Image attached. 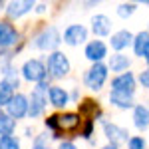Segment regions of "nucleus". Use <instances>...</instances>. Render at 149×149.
<instances>
[{"instance_id": "1", "label": "nucleus", "mask_w": 149, "mask_h": 149, "mask_svg": "<svg viewBox=\"0 0 149 149\" xmlns=\"http://www.w3.org/2000/svg\"><path fill=\"white\" fill-rule=\"evenodd\" d=\"M80 115L76 113H64V115H52L46 119V125L56 131H76L80 127Z\"/></svg>"}, {"instance_id": "2", "label": "nucleus", "mask_w": 149, "mask_h": 149, "mask_svg": "<svg viewBox=\"0 0 149 149\" xmlns=\"http://www.w3.org/2000/svg\"><path fill=\"white\" fill-rule=\"evenodd\" d=\"M105 78H107V68L103 64H93L92 68L88 70V74H86V86L90 90L97 92V90H102Z\"/></svg>"}, {"instance_id": "3", "label": "nucleus", "mask_w": 149, "mask_h": 149, "mask_svg": "<svg viewBox=\"0 0 149 149\" xmlns=\"http://www.w3.org/2000/svg\"><path fill=\"white\" fill-rule=\"evenodd\" d=\"M48 70L54 78H64L70 72V62L68 58L64 56L62 52H54L52 56L48 58Z\"/></svg>"}, {"instance_id": "4", "label": "nucleus", "mask_w": 149, "mask_h": 149, "mask_svg": "<svg viewBox=\"0 0 149 149\" xmlns=\"http://www.w3.org/2000/svg\"><path fill=\"white\" fill-rule=\"evenodd\" d=\"M22 74H24V78L30 81H40L42 84L46 80V68H44V64L40 60H28L22 68Z\"/></svg>"}, {"instance_id": "5", "label": "nucleus", "mask_w": 149, "mask_h": 149, "mask_svg": "<svg viewBox=\"0 0 149 149\" xmlns=\"http://www.w3.org/2000/svg\"><path fill=\"white\" fill-rule=\"evenodd\" d=\"M44 90H46V80L32 92V97H30V103H28V113H30V117H36V115L42 113V109H44V105H46V100H44V95H42Z\"/></svg>"}, {"instance_id": "6", "label": "nucleus", "mask_w": 149, "mask_h": 149, "mask_svg": "<svg viewBox=\"0 0 149 149\" xmlns=\"http://www.w3.org/2000/svg\"><path fill=\"white\" fill-rule=\"evenodd\" d=\"M34 44L40 48V50H52V48H56L58 44H60V34H58V30L54 26H50V28H46L42 34L36 38Z\"/></svg>"}, {"instance_id": "7", "label": "nucleus", "mask_w": 149, "mask_h": 149, "mask_svg": "<svg viewBox=\"0 0 149 149\" xmlns=\"http://www.w3.org/2000/svg\"><path fill=\"white\" fill-rule=\"evenodd\" d=\"M6 107H8V115L12 119H20V117H24L28 113V100L24 97L22 93H16V95H12L10 103Z\"/></svg>"}, {"instance_id": "8", "label": "nucleus", "mask_w": 149, "mask_h": 149, "mask_svg": "<svg viewBox=\"0 0 149 149\" xmlns=\"http://www.w3.org/2000/svg\"><path fill=\"white\" fill-rule=\"evenodd\" d=\"M111 88H113V92L133 93V92H135V78H133V74H131V72H123V74H119L117 78H113Z\"/></svg>"}, {"instance_id": "9", "label": "nucleus", "mask_w": 149, "mask_h": 149, "mask_svg": "<svg viewBox=\"0 0 149 149\" xmlns=\"http://www.w3.org/2000/svg\"><path fill=\"white\" fill-rule=\"evenodd\" d=\"M86 28L80 26V24H74V26H70L68 30H66V34H64V42L70 44V46H76V44H81L84 40H86Z\"/></svg>"}, {"instance_id": "10", "label": "nucleus", "mask_w": 149, "mask_h": 149, "mask_svg": "<svg viewBox=\"0 0 149 149\" xmlns=\"http://www.w3.org/2000/svg\"><path fill=\"white\" fill-rule=\"evenodd\" d=\"M16 40H18V32L14 30V26L8 22H0V46L8 48L16 44Z\"/></svg>"}, {"instance_id": "11", "label": "nucleus", "mask_w": 149, "mask_h": 149, "mask_svg": "<svg viewBox=\"0 0 149 149\" xmlns=\"http://www.w3.org/2000/svg\"><path fill=\"white\" fill-rule=\"evenodd\" d=\"M103 129H105L107 139L111 141V145H117V143H121V141H127V131L123 127L115 125V123H105Z\"/></svg>"}, {"instance_id": "12", "label": "nucleus", "mask_w": 149, "mask_h": 149, "mask_svg": "<svg viewBox=\"0 0 149 149\" xmlns=\"http://www.w3.org/2000/svg\"><path fill=\"white\" fill-rule=\"evenodd\" d=\"M105 54H107L105 44H103V42H100V40L90 42V44H88V48H86V58H88V60H92V62H95V64H100V60H102V58H105Z\"/></svg>"}, {"instance_id": "13", "label": "nucleus", "mask_w": 149, "mask_h": 149, "mask_svg": "<svg viewBox=\"0 0 149 149\" xmlns=\"http://www.w3.org/2000/svg\"><path fill=\"white\" fill-rule=\"evenodd\" d=\"M92 28H93V34L107 36V34H109V30H111V22H109L107 16L97 14V16H93V18H92Z\"/></svg>"}, {"instance_id": "14", "label": "nucleus", "mask_w": 149, "mask_h": 149, "mask_svg": "<svg viewBox=\"0 0 149 149\" xmlns=\"http://www.w3.org/2000/svg\"><path fill=\"white\" fill-rule=\"evenodd\" d=\"M109 100L113 105L117 107H121V109H127V107H131L133 105V93H127V92H113L109 93Z\"/></svg>"}, {"instance_id": "15", "label": "nucleus", "mask_w": 149, "mask_h": 149, "mask_svg": "<svg viewBox=\"0 0 149 149\" xmlns=\"http://www.w3.org/2000/svg\"><path fill=\"white\" fill-rule=\"evenodd\" d=\"M129 44H133V36H131V32H127V30H119L117 34L111 36V48L113 50H123Z\"/></svg>"}, {"instance_id": "16", "label": "nucleus", "mask_w": 149, "mask_h": 149, "mask_svg": "<svg viewBox=\"0 0 149 149\" xmlns=\"http://www.w3.org/2000/svg\"><path fill=\"white\" fill-rule=\"evenodd\" d=\"M133 123L137 129H147L149 127V107L147 105H137L133 111Z\"/></svg>"}, {"instance_id": "17", "label": "nucleus", "mask_w": 149, "mask_h": 149, "mask_svg": "<svg viewBox=\"0 0 149 149\" xmlns=\"http://www.w3.org/2000/svg\"><path fill=\"white\" fill-rule=\"evenodd\" d=\"M147 46H149V32H147V30H143V32H139V34L133 38V50H135V56L143 58Z\"/></svg>"}, {"instance_id": "18", "label": "nucleus", "mask_w": 149, "mask_h": 149, "mask_svg": "<svg viewBox=\"0 0 149 149\" xmlns=\"http://www.w3.org/2000/svg\"><path fill=\"white\" fill-rule=\"evenodd\" d=\"M32 2H28V0H20V2H10L8 4V14H10L12 18H18V16H22L26 14L28 10H32Z\"/></svg>"}, {"instance_id": "19", "label": "nucleus", "mask_w": 149, "mask_h": 149, "mask_svg": "<svg viewBox=\"0 0 149 149\" xmlns=\"http://www.w3.org/2000/svg\"><path fill=\"white\" fill-rule=\"evenodd\" d=\"M50 102L52 105H56V107H64L66 103H68V93L64 92L62 88H50Z\"/></svg>"}, {"instance_id": "20", "label": "nucleus", "mask_w": 149, "mask_h": 149, "mask_svg": "<svg viewBox=\"0 0 149 149\" xmlns=\"http://www.w3.org/2000/svg\"><path fill=\"white\" fill-rule=\"evenodd\" d=\"M109 68H111V72H123L129 68V58L123 54H115L109 60Z\"/></svg>"}, {"instance_id": "21", "label": "nucleus", "mask_w": 149, "mask_h": 149, "mask_svg": "<svg viewBox=\"0 0 149 149\" xmlns=\"http://www.w3.org/2000/svg\"><path fill=\"white\" fill-rule=\"evenodd\" d=\"M14 119H12L10 115H2L0 113V137H6V135H12V131H14Z\"/></svg>"}, {"instance_id": "22", "label": "nucleus", "mask_w": 149, "mask_h": 149, "mask_svg": "<svg viewBox=\"0 0 149 149\" xmlns=\"http://www.w3.org/2000/svg\"><path fill=\"white\" fill-rule=\"evenodd\" d=\"M12 100V88L8 84H0V105H8Z\"/></svg>"}, {"instance_id": "23", "label": "nucleus", "mask_w": 149, "mask_h": 149, "mask_svg": "<svg viewBox=\"0 0 149 149\" xmlns=\"http://www.w3.org/2000/svg\"><path fill=\"white\" fill-rule=\"evenodd\" d=\"M0 149H20V143L12 135H6V137H0Z\"/></svg>"}, {"instance_id": "24", "label": "nucleus", "mask_w": 149, "mask_h": 149, "mask_svg": "<svg viewBox=\"0 0 149 149\" xmlns=\"http://www.w3.org/2000/svg\"><path fill=\"white\" fill-rule=\"evenodd\" d=\"M133 12H135V4H131V2H129V4H121V6L117 8V14H119L121 18H127V16H131Z\"/></svg>"}, {"instance_id": "25", "label": "nucleus", "mask_w": 149, "mask_h": 149, "mask_svg": "<svg viewBox=\"0 0 149 149\" xmlns=\"http://www.w3.org/2000/svg\"><path fill=\"white\" fill-rule=\"evenodd\" d=\"M127 145H129V149H145V139L143 137H129L127 139Z\"/></svg>"}, {"instance_id": "26", "label": "nucleus", "mask_w": 149, "mask_h": 149, "mask_svg": "<svg viewBox=\"0 0 149 149\" xmlns=\"http://www.w3.org/2000/svg\"><path fill=\"white\" fill-rule=\"evenodd\" d=\"M139 81H141V86H143V88H147V90H149V68L143 70V72L139 74Z\"/></svg>"}, {"instance_id": "27", "label": "nucleus", "mask_w": 149, "mask_h": 149, "mask_svg": "<svg viewBox=\"0 0 149 149\" xmlns=\"http://www.w3.org/2000/svg\"><path fill=\"white\" fill-rule=\"evenodd\" d=\"M60 149H78V147H76L74 143H62V145H60Z\"/></svg>"}, {"instance_id": "28", "label": "nucleus", "mask_w": 149, "mask_h": 149, "mask_svg": "<svg viewBox=\"0 0 149 149\" xmlns=\"http://www.w3.org/2000/svg\"><path fill=\"white\" fill-rule=\"evenodd\" d=\"M143 58H145V62L149 64V46H147V50H145V54H143Z\"/></svg>"}, {"instance_id": "29", "label": "nucleus", "mask_w": 149, "mask_h": 149, "mask_svg": "<svg viewBox=\"0 0 149 149\" xmlns=\"http://www.w3.org/2000/svg\"><path fill=\"white\" fill-rule=\"evenodd\" d=\"M34 149H50V147H44V145H40V143H36Z\"/></svg>"}, {"instance_id": "30", "label": "nucleus", "mask_w": 149, "mask_h": 149, "mask_svg": "<svg viewBox=\"0 0 149 149\" xmlns=\"http://www.w3.org/2000/svg\"><path fill=\"white\" fill-rule=\"evenodd\" d=\"M103 149H117V145H107V147H103Z\"/></svg>"}, {"instance_id": "31", "label": "nucleus", "mask_w": 149, "mask_h": 149, "mask_svg": "<svg viewBox=\"0 0 149 149\" xmlns=\"http://www.w3.org/2000/svg\"><path fill=\"white\" fill-rule=\"evenodd\" d=\"M145 4H147V6H149V0H147V2H145Z\"/></svg>"}]
</instances>
